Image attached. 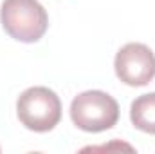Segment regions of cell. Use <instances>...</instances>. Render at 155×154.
<instances>
[{
	"label": "cell",
	"mask_w": 155,
	"mask_h": 154,
	"mask_svg": "<svg viewBox=\"0 0 155 154\" xmlns=\"http://www.w3.org/2000/svg\"><path fill=\"white\" fill-rule=\"evenodd\" d=\"M130 120L135 129L155 134V93L141 94L132 102Z\"/></svg>",
	"instance_id": "obj_5"
},
{
	"label": "cell",
	"mask_w": 155,
	"mask_h": 154,
	"mask_svg": "<svg viewBox=\"0 0 155 154\" xmlns=\"http://www.w3.org/2000/svg\"><path fill=\"white\" fill-rule=\"evenodd\" d=\"M114 69L117 78L130 87L148 85L155 78V54L148 45L130 42L117 51Z\"/></svg>",
	"instance_id": "obj_4"
},
{
	"label": "cell",
	"mask_w": 155,
	"mask_h": 154,
	"mask_svg": "<svg viewBox=\"0 0 155 154\" xmlns=\"http://www.w3.org/2000/svg\"><path fill=\"white\" fill-rule=\"evenodd\" d=\"M0 22L11 38L24 44L38 42L49 27L47 11L38 0H4Z\"/></svg>",
	"instance_id": "obj_1"
},
{
	"label": "cell",
	"mask_w": 155,
	"mask_h": 154,
	"mask_svg": "<svg viewBox=\"0 0 155 154\" xmlns=\"http://www.w3.org/2000/svg\"><path fill=\"white\" fill-rule=\"evenodd\" d=\"M71 120L85 132H103L117 123L119 105L103 91H85L71 103Z\"/></svg>",
	"instance_id": "obj_3"
},
{
	"label": "cell",
	"mask_w": 155,
	"mask_h": 154,
	"mask_svg": "<svg viewBox=\"0 0 155 154\" xmlns=\"http://www.w3.org/2000/svg\"><path fill=\"white\" fill-rule=\"evenodd\" d=\"M20 123L35 132H49L61 120L60 96L49 87H29L16 100Z\"/></svg>",
	"instance_id": "obj_2"
}]
</instances>
